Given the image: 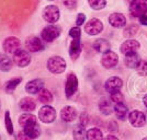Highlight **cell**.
Returning a JSON list of instances; mask_svg holds the SVG:
<instances>
[{
    "label": "cell",
    "instance_id": "6da1fadb",
    "mask_svg": "<svg viewBox=\"0 0 147 140\" xmlns=\"http://www.w3.org/2000/svg\"><path fill=\"white\" fill-rule=\"evenodd\" d=\"M47 69L54 74L63 73L66 69V61L61 56H53L47 60Z\"/></svg>",
    "mask_w": 147,
    "mask_h": 140
},
{
    "label": "cell",
    "instance_id": "7a4b0ae2",
    "mask_svg": "<svg viewBox=\"0 0 147 140\" xmlns=\"http://www.w3.org/2000/svg\"><path fill=\"white\" fill-rule=\"evenodd\" d=\"M129 12L134 18H141L147 12V0H133L129 5Z\"/></svg>",
    "mask_w": 147,
    "mask_h": 140
},
{
    "label": "cell",
    "instance_id": "3957f363",
    "mask_svg": "<svg viewBox=\"0 0 147 140\" xmlns=\"http://www.w3.org/2000/svg\"><path fill=\"white\" fill-rule=\"evenodd\" d=\"M61 17V12L58 7L54 5H49L45 7L43 10V18L47 23H56Z\"/></svg>",
    "mask_w": 147,
    "mask_h": 140
},
{
    "label": "cell",
    "instance_id": "277c9868",
    "mask_svg": "<svg viewBox=\"0 0 147 140\" xmlns=\"http://www.w3.org/2000/svg\"><path fill=\"white\" fill-rule=\"evenodd\" d=\"M38 118L46 124L53 123L56 119L55 109L49 105H44L43 107H41V110L38 111Z\"/></svg>",
    "mask_w": 147,
    "mask_h": 140
},
{
    "label": "cell",
    "instance_id": "5b68a950",
    "mask_svg": "<svg viewBox=\"0 0 147 140\" xmlns=\"http://www.w3.org/2000/svg\"><path fill=\"white\" fill-rule=\"evenodd\" d=\"M61 35V27L56 25H47L45 26L41 33V36L45 42H53L57 37Z\"/></svg>",
    "mask_w": 147,
    "mask_h": 140
},
{
    "label": "cell",
    "instance_id": "8992f818",
    "mask_svg": "<svg viewBox=\"0 0 147 140\" xmlns=\"http://www.w3.org/2000/svg\"><path fill=\"white\" fill-rule=\"evenodd\" d=\"M13 62L18 66V67H26L31 62V56L30 54L23 50V49H19L13 54Z\"/></svg>",
    "mask_w": 147,
    "mask_h": 140
},
{
    "label": "cell",
    "instance_id": "52a82bcc",
    "mask_svg": "<svg viewBox=\"0 0 147 140\" xmlns=\"http://www.w3.org/2000/svg\"><path fill=\"white\" fill-rule=\"evenodd\" d=\"M78 89V79L75 73H69L66 79V84H65V93L68 98H71L76 93Z\"/></svg>",
    "mask_w": 147,
    "mask_h": 140
},
{
    "label": "cell",
    "instance_id": "ba28073f",
    "mask_svg": "<svg viewBox=\"0 0 147 140\" xmlns=\"http://www.w3.org/2000/svg\"><path fill=\"white\" fill-rule=\"evenodd\" d=\"M103 30V24L99 19H91L85 25V32L89 35H97Z\"/></svg>",
    "mask_w": 147,
    "mask_h": 140
},
{
    "label": "cell",
    "instance_id": "9c48e42d",
    "mask_svg": "<svg viewBox=\"0 0 147 140\" xmlns=\"http://www.w3.org/2000/svg\"><path fill=\"white\" fill-rule=\"evenodd\" d=\"M20 40L14 36H10L7 37L6 40L3 41V44H2V47H3V50L6 52L7 54H14L17 50L20 49Z\"/></svg>",
    "mask_w": 147,
    "mask_h": 140
},
{
    "label": "cell",
    "instance_id": "30bf717a",
    "mask_svg": "<svg viewBox=\"0 0 147 140\" xmlns=\"http://www.w3.org/2000/svg\"><path fill=\"white\" fill-rule=\"evenodd\" d=\"M25 47L28 50H30L32 53H37L44 49V45L42 41L36 36H30L26 38L25 41Z\"/></svg>",
    "mask_w": 147,
    "mask_h": 140
},
{
    "label": "cell",
    "instance_id": "8fae6325",
    "mask_svg": "<svg viewBox=\"0 0 147 140\" xmlns=\"http://www.w3.org/2000/svg\"><path fill=\"white\" fill-rule=\"evenodd\" d=\"M117 61H119V57L114 52H108L103 54L102 56V59H101V64L104 68L107 69H111V68L115 67L117 65Z\"/></svg>",
    "mask_w": 147,
    "mask_h": 140
},
{
    "label": "cell",
    "instance_id": "7c38bea8",
    "mask_svg": "<svg viewBox=\"0 0 147 140\" xmlns=\"http://www.w3.org/2000/svg\"><path fill=\"white\" fill-rule=\"evenodd\" d=\"M129 123L132 124V126H134V127H143L145 125V122H146L145 114L140 112V111L131 112L129 115Z\"/></svg>",
    "mask_w": 147,
    "mask_h": 140
},
{
    "label": "cell",
    "instance_id": "4fadbf2b",
    "mask_svg": "<svg viewBox=\"0 0 147 140\" xmlns=\"http://www.w3.org/2000/svg\"><path fill=\"white\" fill-rule=\"evenodd\" d=\"M122 85H123V81L120 78H117V77H111V78H109V79L107 80V82L104 84V88L111 94V93L120 91V89L122 88Z\"/></svg>",
    "mask_w": 147,
    "mask_h": 140
},
{
    "label": "cell",
    "instance_id": "5bb4252c",
    "mask_svg": "<svg viewBox=\"0 0 147 140\" xmlns=\"http://www.w3.org/2000/svg\"><path fill=\"white\" fill-rule=\"evenodd\" d=\"M141 47L140 43L135 40H127L121 45V53L124 55H129L132 53H136V50Z\"/></svg>",
    "mask_w": 147,
    "mask_h": 140
},
{
    "label": "cell",
    "instance_id": "9a60e30c",
    "mask_svg": "<svg viewBox=\"0 0 147 140\" xmlns=\"http://www.w3.org/2000/svg\"><path fill=\"white\" fill-rule=\"evenodd\" d=\"M109 23L115 29H121L126 24V19L122 13H112L109 17Z\"/></svg>",
    "mask_w": 147,
    "mask_h": 140
},
{
    "label": "cell",
    "instance_id": "2e32d148",
    "mask_svg": "<svg viewBox=\"0 0 147 140\" xmlns=\"http://www.w3.org/2000/svg\"><path fill=\"white\" fill-rule=\"evenodd\" d=\"M44 82L41 79H34L25 84V91L30 94H38V92L43 89Z\"/></svg>",
    "mask_w": 147,
    "mask_h": 140
},
{
    "label": "cell",
    "instance_id": "e0dca14e",
    "mask_svg": "<svg viewBox=\"0 0 147 140\" xmlns=\"http://www.w3.org/2000/svg\"><path fill=\"white\" fill-rule=\"evenodd\" d=\"M61 117L64 122H73L77 117V111L73 106H65L61 111Z\"/></svg>",
    "mask_w": 147,
    "mask_h": 140
},
{
    "label": "cell",
    "instance_id": "ac0fdd59",
    "mask_svg": "<svg viewBox=\"0 0 147 140\" xmlns=\"http://www.w3.org/2000/svg\"><path fill=\"white\" fill-rule=\"evenodd\" d=\"M23 135L28 139H35L41 135V128L37 125V123L33 124V125H30L28 127L23 128Z\"/></svg>",
    "mask_w": 147,
    "mask_h": 140
},
{
    "label": "cell",
    "instance_id": "d6986e66",
    "mask_svg": "<svg viewBox=\"0 0 147 140\" xmlns=\"http://www.w3.org/2000/svg\"><path fill=\"white\" fill-rule=\"evenodd\" d=\"M81 53V44H80V38H73L69 47V55L73 60H76L79 57Z\"/></svg>",
    "mask_w": 147,
    "mask_h": 140
},
{
    "label": "cell",
    "instance_id": "ffe728a7",
    "mask_svg": "<svg viewBox=\"0 0 147 140\" xmlns=\"http://www.w3.org/2000/svg\"><path fill=\"white\" fill-rule=\"evenodd\" d=\"M93 48L96 49L98 53L105 54V53L110 52L111 44L104 38H99V40H97L96 42L93 43Z\"/></svg>",
    "mask_w": 147,
    "mask_h": 140
},
{
    "label": "cell",
    "instance_id": "44dd1931",
    "mask_svg": "<svg viewBox=\"0 0 147 140\" xmlns=\"http://www.w3.org/2000/svg\"><path fill=\"white\" fill-rule=\"evenodd\" d=\"M36 123H37L36 116H34L33 114H30V113L22 114V115L19 117V124L23 128L28 127L30 125H33V124H36Z\"/></svg>",
    "mask_w": 147,
    "mask_h": 140
},
{
    "label": "cell",
    "instance_id": "7402d4cb",
    "mask_svg": "<svg viewBox=\"0 0 147 140\" xmlns=\"http://www.w3.org/2000/svg\"><path fill=\"white\" fill-rule=\"evenodd\" d=\"M124 62H125V65L129 68L134 69V68H137V66L140 65L141 58H140V56L137 55L136 53H132V54H129V55H125Z\"/></svg>",
    "mask_w": 147,
    "mask_h": 140
},
{
    "label": "cell",
    "instance_id": "603a6c76",
    "mask_svg": "<svg viewBox=\"0 0 147 140\" xmlns=\"http://www.w3.org/2000/svg\"><path fill=\"white\" fill-rule=\"evenodd\" d=\"M19 106L21 110L25 111V112H32L35 110L36 104L34 102V100L30 98H23L20 102H19Z\"/></svg>",
    "mask_w": 147,
    "mask_h": 140
},
{
    "label": "cell",
    "instance_id": "cb8c5ba5",
    "mask_svg": "<svg viewBox=\"0 0 147 140\" xmlns=\"http://www.w3.org/2000/svg\"><path fill=\"white\" fill-rule=\"evenodd\" d=\"M114 113H115V115L119 119L124 121L126 118L127 114H129V110L123 103H119L115 104V106H114Z\"/></svg>",
    "mask_w": 147,
    "mask_h": 140
},
{
    "label": "cell",
    "instance_id": "d4e9b609",
    "mask_svg": "<svg viewBox=\"0 0 147 140\" xmlns=\"http://www.w3.org/2000/svg\"><path fill=\"white\" fill-rule=\"evenodd\" d=\"M12 68V60L9 56L0 54V70L9 71Z\"/></svg>",
    "mask_w": 147,
    "mask_h": 140
},
{
    "label": "cell",
    "instance_id": "484cf974",
    "mask_svg": "<svg viewBox=\"0 0 147 140\" xmlns=\"http://www.w3.org/2000/svg\"><path fill=\"white\" fill-rule=\"evenodd\" d=\"M99 110L104 115H110L112 113V106H111L110 101L108 98H101L99 102Z\"/></svg>",
    "mask_w": 147,
    "mask_h": 140
},
{
    "label": "cell",
    "instance_id": "4316f807",
    "mask_svg": "<svg viewBox=\"0 0 147 140\" xmlns=\"http://www.w3.org/2000/svg\"><path fill=\"white\" fill-rule=\"evenodd\" d=\"M73 137L75 140H85L87 138V131L85 129V126L77 125L73 131Z\"/></svg>",
    "mask_w": 147,
    "mask_h": 140
},
{
    "label": "cell",
    "instance_id": "83f0119b",
    "mask_svg": "<svg viewBox=\"0 0 147 140\" xmlns=\"http://www.w3.org/2000/svg\"><path fill=\"white\" fill-rule=\"evenodd\" d=\"M38 101H40L41 103L49 105V103L53 102V95H52V93H51L49 90L42 89L41 91L38 92Z\"/></svg>",
    "mask_w": 147,
    "mask_h": 140
},
{
    "label": "cell",
    "instance_id": "f1b7e54d",
    "mask_svg": "<svg viewBox=\"0 0 147 140\" xmlns=\"http://www.w3.org/2000/svg\"><path fill=\"white\" fill-rule=\"evenodd\" d=\"M87 140H103V134L98 128H91L87 131Z\"/></svg>",
    "mask_w": 147,
    "mask_h": 140
},
{
    "label": "cell",
    "instance_id": "f546056e",
    "mask_svg": "<svg viewBox=\"0 0 147 140\" xmlns=\"http://www.w3.org/2000/svg\"><path fill=\"white\" fill-rule=\"evenodd\" d=\"M21 81H22L21 78H14L12 80H9L5 85V90L7 93H12L16 90V88L21 83Z\"/></svg>",
    "mask_w": 147,
    "mask_h": 140
},
{
    "label": "cell",
    "instance_id": "4dcf8cb0",
    "mask_svg": "<svg viewBox=\"0 0 147 140\" xmlns=\"http://www.w3.org/2000/svg\"><path fill=\"white\" fill-rule=\"evenodd\" d=\"M88 2L93 10H101L107 5V0H88Z\"/></svg>",
    "mask_w": 147,
    "mask_h": 140
},
{
    "label": "cell",
    "instance_id": "1f68e13d",
    "mask_svg": "<svg viewBox=\"0 0 147 140\" xmlns=\"http://www.w3.org/2000/svg\"><path fill=\"white\" fill-rule=\"evenodd\" d=\"M137 32H138V26L136 24H131L124 30V36L132 37V36H134V35H136Z\"/></svg>",
    "mask_w": 147,
    "mask_h": 140
},
{
    "label": "cell",
    "instance_id": "d6a6232c",
    "mask_svg": "<svg viewBox=\"0 0 147 140\" xmlns=\"http://www.w3.org/2000/svg\"><path fill=\"white\" fill-rule=\"evenodd\" d=\"M5 123H6V128H7V131L9 135H12L13 134V124L12 121L10 118V113L7 111L6 114H5Z\"/></svg>",
    "mask_w": 147,
    "mask_h": 140
},
{
    "label": "cell",
    "instance_id": "836d02e7",
    "mask_svg": "<svg viewBox=\"0 0 147 140\" xmlns=\"http://www.w3.org/2000/svg\"><path fill=\"white\" fill-rule=\"evenodd\" d=\"M110 98H111V101L114 102L115 104L123 103V102H124V96H123V94L120 91L114 92V93H111Z\"/></svg>",
    "mask_w": 147,
    "mask_h": 140
},
{
    "label": "cell",
    "instance_id": "e575fe53",
    "mask_svg": "<svg viewBox=\"0 0 147 140\" xmlns=\"http://www.w3.org/2000/svg\"><path fill=\"white\" fill-rule=\"evenodd\" d=\"M136 70H137L138 74H141V76H147V62L146 61L141 60L140 65L136 68Z\"/></svg>",
    "mask_w": 147,
    "mask_h": 140
},
{
    "label": "cell",
    "instance_id": "d590c367",
    "mask_svg": "<svg viewBox=\"0 0 147 140\" xmlns=\"http://www.w3.org/2000/svg\"><path fill=\"white\" fill-rule=\"evenodd\" d=\"M79 121H80V125L86 126L87 124L89 123V115H88V113H86V112H82V113L80 114Z\"/></svg>",
    "mask_w": 147,
    "mask_h": 140
},
{
    "label": "cell",
    "instance_id": "8d00e7d4",
    "mask_svg": "<svg viewBox=\"0 0 147 140\" xmlns=\"http://www.w3.org/2000/svg\"><path fill=\"white\" fill-rule=\"evenodd\" d=\"M69 35L73 37V38H80L81 31H80V29L78 26H77V27H73L71 30L69 31Z\"/></svg>",
    "mask_w": 147,
    "mask_h": 140
},
{
    "label": "cell",
    "instance_id": "74e56055",
    "mask_svg": "<svg viewBox=\"0 0 147 140\" xmlns=\"http://www.w3.org/2000/svg\"><path fill=\"white\" fill-rule=\"evenodd\" d=\"M63 3L68 9H75L77 7V0H63Z\"/></svg>",
    "mask_w": 147,
    "mask_h": 140
},
{
    "label": "cell",
    "instance_id": "f35d334b",
    "mask_svg": "<svg viewBox=\"0 0 147 140\" xmlns=\"http://www.w3.org/2000/svg\"><path fill=\"white\" fill-rule=\"evenodd\" d=\"M85 21H86V15L84 13H79L78 17H77V20H76V24L80 26V25H82L85 23Z\"/></svg>",
    "mask_w": 147,
    "mask_h": 140
},
{
    "label": "cell",
    "instance_id": "ab89813d",
    "mask_svg": "<svg viewBox=\"0 0 147 140\" xmlns=\"http://www.w3.org/2000/svg\"><path fill=\"white\" fill-rule=\"evenodd\" d=\"M108 129L109 130H111V131H114V130H117V123L115 122H110L109 123V126H108Z\"/></svg>",
    "mask_w": 147,
    "mask_h": 140
},
{
    "label": "cell",
    "instance_id": "60d3db41",
    "mask_svg": "<svg viewBox=\"0 0 147 140\" xmlns=\"http://www.w3.org/2000/svg\"><path fill=\"white\" fill-rule=\"evenodd\" d=\"M140 23L143 25H147V14H145V15H143V17L140 18Z\"/></svg>",
    "mask_w": 147,
    "mask_h": 140
},
{
    "label": "cell",
    "instance_id": "b9f144b4",
    "mask_svg": "<svg viewBox=\"0 0 147 140\" xmlns=\"http://www.w3.org/2000/svg\"><path fill=\"white\" fill-rule=\"evenodd\" d=\"M104 140H119V139H117L115 136H113V135H109V136L105 137V139Z\"/></svg>",
    "mask_w": 147,
    "mask_h": 140
},
{
    "label": "cell",
    "instance_id": "7bdbcfd3",
    "mask_svg": "<svg viewBox=\"0 0 147 140\" xmlns=\"http://www.w3.org/2000/svg\"><path fill=\"white\" fill-rule=\"evenodd\" d=\"M144 104H145V106L147 107V95L144 98Z\"/></svg>",
    "mask_w": 147,
    "mask_h": 140
},
{
    "label": "cell",
    "instance_id": "ee69618b",
    "mask_svg": "<svg viewBox=\"0 0 147 140\" xmlns=\"http://www.w3.org/2000/svg\"><path fill=\"white\" fill-rule=\"evenodd\" d=\"M143 140H147V137H146V138H144V139H143Z\"/></svg>",
    "mask_w": 147,
    "mask_h": 140
},
{
    "label": "cell",
    "instance_id": "f6af8a7d",
    "mask_svg": "<svg viewBox=\"0 0 147 140\" xmlns=\"http://www.w3.org/2000/svg\"><path fill=\"white\" fill-rule=\"evenodd\" d=\"M0 140H1V137H0Z\"/></svg>",
    "mask_w": 147,
    "mask_h": 140
},
{
    "label": "cell",
    "instance_id": "bcb514c9",
    "mask_svg": "<svg viewBox=\"0 0 147 140\" xmlns=\"http://www.w3.org/2000/svg\"><path fill=\"white\" fill-rule=\"evenodd\" d=\"M51 1H52V0H51Z\"/></svg>",
    "mask_w": 147,
    "mask_h": 140
}]
</instances>
